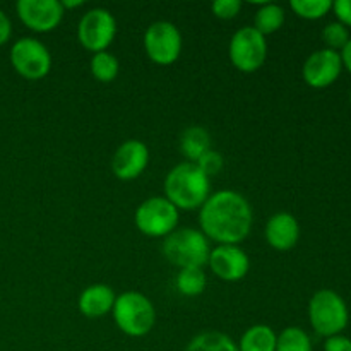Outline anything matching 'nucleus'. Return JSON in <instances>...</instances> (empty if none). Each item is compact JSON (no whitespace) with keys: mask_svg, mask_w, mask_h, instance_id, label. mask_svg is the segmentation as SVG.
<instances>
[{"mask_svg":"<svg viewBox=\"0 0 351 351\" xmlns=\"http://www.w3.org/2000/svg\"><path fill=\"white\" fill-rule=\"evenodd\" d=\"M91 74L96 81L99 82H112L115 81L117 75L120 72V62L113 53L106 51H99V53H93L91 58Z\"/></svg>","mask_w":351,"mask_h":351,"instance_id":"obj_22","label":"nucleus"},{"mask_svg":"<svg viewBox=\"0 0 351 351\" xmlns=\"http://www.w3.org/2000/svg\"><path fill=\"white\" fill-rule=\"evenodd\" d=\"M10 64L21 77L40 81L51 69V53L36 38H21L10 48Z\"/></svg>","mask_w":351,"mask_h":351,"instance_id":"obj_8","label":"nucleus"},{"mask_svg":"<svg viewBox=\"0 0 351 351\" xmlns=\"http://www.w3.org/2000/svg\"><path fill=\"white\" fill-rule=\"evenodd\" d=\"M195 165L201 168L202 173H206L208 177H213V175H218L219 171L223 170V156L218 151L209 149L208 153L202 154V156L195 161Z\"/></svg>","mask_w":351,"mask_h":351,"instance_id":"obj_27","label":"nucleus"},{"mask_svg":"<svg viewBox=\"0 0 351 351\" xmlns=\"http://www.w3.org/2000/svg\"><path fill=\"white\" fill-rule=\"evenodd\" d=\"M185 351H239V346L225 332L204 331L191 339Z\"/></svg>","mask_w":351,"mask_h":351,"instance_id":"obj_19","label":"nucleus"},{"mask_svg":"<svg viewBox=\"0 0 351 351\" xmlns=\"http://www.w3.org/2000/svg\"><path fill=\"white\" fill-rule=\"evenodd\" d=\"M290 7L302 19L315 21L324 17L332 9V2L331 0H291Z\"/></svg>","mask_w":351,"mask_h":351,"instance_id":"obj_24","label":"nucleus"},{"mask_svg":"<svg viewBox=\"0 0 351 351\" xmlns=\"http://www.w3.org/2000/svg\"><path fill=\"white\" fill-rule=\"evenodd\" d=\"M82 5H84V2H82V0H64V2H62L64 10L75 9V7H82Z\"/></svg>","mask_w":351,"mask_h":351,"instance_id":"obj_32","label":"nucleus"},{"mask_svg":"<svg viewBox=\"0 0 351 351\" xmlns=\"http://www.w3.org/2000/svg\"><path fill=\"white\" fill-rule=\"evenodd\" d=\"M324 351H351V339L343 335L326 338Z\"/></svg>","mask_w":351,"mask_h":351,"instance_id":"obj_29","label":"nucleus"},{"mask_svg":"<svg viewBox=\"0 0 351 351\" xmlns=\"http://www.w3.org/2000/svg\"><path fill=\"white\" fill-rule=\"evenodd\" d=\"M144 50L154 64H175L182 53L180 29L170 21H156L144 33Z\"/></svg>","mask_w":351,"mask_h":351,"instance_id":"obj_9","label":"nucleus"},{"mask_svg":"<svg viewBox=\"0 0 351 351\" xmlns=\"http://www.w3.org/2000/svg\"><path fill=\"white\" fill-rule=\"evenodd\" d=\"M252 206L237 191H218L199 209V225L218 245H239L252 230Z\"/></svg>","mask_w":351,"mask_h":351,"instance_id":"obj_1","label":"nucleus"},{"mask_svg":"<svg viewBox=\"0 0 351 351\" xmlns=\"http://www.w3.org/2000/svg\"><path fill=\"white\" fill-rule=\"evenodd\" d=\"M117 36V19L110 10L96 7L81 17L77 26L79 43L93 53L106 51Z\"/></svg>","mask_w":351,"mask_h":351,"instance_id":"obj_10","label":"nucleus"},{"mask_svg":"<svg viewBox=\"0 0 351 351\" xmlns=\"http://www.w3.org/2000/svg\"><path fill=\"white\" fill-rule=\"evenodd\" d=\"M211 195V180L195 163L177 165L165 178V197L180 211L201 209Z\"/></svg>","mask_w":351,"mask_h":351,"instance_id":"obj_2","label":"nucleus"},{"mask_svg":"<svg viewBox=\"0 0 351 351\" xmlns=\"http://www.w3.org/2000/svg\"><path fill=\"white\" fill-rule=\"evenodd\" d=\"M161 250L171 266L185 269V267H204L211 254V245L208 237L201 230L180 228L165 237Z\"/></svg>","mask_w":351,"mask_h":351,"instance_id":"obj_4","label":"nucleus"},{"mask_svg":"<svg viewBox=\"0 0 351 351\" xmlns=\"http://www.w3.org/2000/svg\"><path fill=\"white\" fill-rule=\"evenodd\" d=\"M112 314L117 328L130 338H143L149 335L156 322L153 302L139 291L120 293L115 298Z\"/></svg>","mask_w":351,"mask_h":351,"instance_id":"obj_3","label":"nucleus"},{"mask_svg":"<svg viewBox=\"0 0 351 351\" xmlns=\"http://www.w3.org/2000/svg\"><path fill=\"white\" fill-rule=\"evenodd\" d=\"M211 149V136L202 127H189L180 136V151L189 163H195L202 154Z\"/></svg>","mask_w":351,"mask_h":351,"instance_id":"obj_18","label":"nucleus"},{"mask_svg":"<svg viewBox=\"0 0 351 351\" xmlns=\"http://www.w3.org/2000/svg\"><path fill=\"white\" fill-rule=\"evenodd\" d=\"M149 165V149L143 141L129 139L117 147L112 160V170L123 182L136 180Z\"/></svg>","mask_w":351,"mask_h":351,"instance_id":"obj_14","label":"nucleus"},{"mask_svg":"<svg viewBox=\"0 0 351 351\" xmlns=\"http://www.w3.org/2000/svg\"><path fill=\"white\" fill-rule=\"evenodd\" d=\"M208 266L219 280L235 283L243 280L250 269V259L239 245H218L211 249Z\"/></svg>","mask_w":351,"mask_h":351,"instance_id":"obj_13","label":"nucleus"},{"mask_svg":"<svg viewBox=\"0 0 351 351\" xmlns=\"http://www.w3.org/2000/svg\"><path fill=\"white\" fill-rule=\"evenodd\" d=\"M208 278L202 267H185L178 271L175 278V287L177 291L184 297H199L206 290Z\"/></svg>","mask_w":351,"mask_h":351,"instance_id":"obj_21","label":"nucleus"},{"mask_svg":"<svg viewBox=\"0 0 351 351\" xmlns=\"http://www.w3.org/2000/svg\"><path fill=\"white\" fill-rule=\"evenodd\" d=\"M285 24V9L278 3H263L261 9L254 17V27L259 31L263 36L274 34L280 31Z\"/></svg>","mask_w":351,"mask_h":351,"instance_id":"obj_20","label":"nucleus"},{"mask_svg":"<svg viewBox=\"0 0 351 351\" xmlns=\"http://www.w3.org/2000/svg\"><path fill=\"white\" fill-rule=\"evenodd\" d=\"M228 53L235 69L245 72V74H252V72L259 71L266 62V36H263L254 26L240 27L230 40Z\"/></svg>","mask_w":351,"mask_h":351,"instance_id":"obj_7","label":"nucleus"},{"mask_svg":"<svg viewBox=\"0 0 351 351\" xmlns=\"http://www.w3.org/2000/svg\"><path fill=\"white\" fill-rule=\"evenodd\" d=\"M308 321L319 336L341 335L350 321L346 302L336 291L319 290L308 302Z\"/></svg>","mask_w":351,"mask_h":351,"instance_id":"obj_5","label":"nucleus"},{"mask_svg":"<svg viewBox=\"0 0 351 351\" xmlns=\"http://www.w3.org/2000/svg\"><path fill=\"white\" fill-rule=\"evenodd\" d=\"M339 55H341L343 67L348 69V72L351 74V38H350L348 43H346V47L339 51Z\"/></svg>","mask_w":351,"mask_h":351,"instance_id":"obj_31","label":"nucleus"},{"mask_svg":"<svg viewBox=\"0 0 351 351\" xmlns=\"http://www.w3.org/2000/svg\"><path fill=\"white\" fill-rule=\"evenodd\" d=\"M264 237L269 247L280 252H288L300 240V225L291 213H276L271 216L264 228Z\"/></svg>","mask_w":351,"mask_h":351,"instance_id":"obj_15","label":"nucleus"},{"mask_svg":"<svg viewBox=\"0 0 351 351\" xmlns=\"http://www.w3.org/2000/svg\"><path fill=\"white\" fill-rule=\"evenodd\" d=\"M332 10L338 17V23L351 27V0H336L332 2Z\"/></svg>","mask_w":351,"mask_h":351,"instance_id":"obj_28","label":"nucleus"},{"mask_svg":"<svg viewBox=\"0 0 351 351\" xmlns=\"http://www.w3.org/2000/svg\"><path fill=\"white\" fill-rule=\"evenodd\" d=\"M115 298L117 295L113 293V290L108 285H89L79 295V311L82 312V315L89 319H99L108 314V312H112Z\"/></svg>","mask_w":351,"mask_h":351,"instance_id":"obj_16","label":"nucleus"},{"mask_svg":"<svg viewBox=\"0 0 351 351\" xmlns=\"http://www.w3.org/2000/svg\"><path fill=\"white\" fill-rule=\"evenodd\" d=\"M341 71L343 62L339 51L322 48L308 55L302 69V75L311 88L324 89L338 81Z\"/></svg>","mask_w":351,"mask_h":351,"instance_id":"obj_12","label":"nucleus"},{"mask_svg":"<svg viewBox=\"0 0 351 351\" xmlns=\"http://www.w3.org/2000/svg\"><path fill=\"white\" fill-rule=\"evenodd\" d=\"M240 9H242V2L240 0H215L211 3V10L218 19L230 21L235 19L239 16Z\"/></svg>","mask_w":351,"mask_h":351,"instance_id":"obj_26","label":"nucleus"},{"mask_svg":"<svg viewBox=\"0 0 351 351\" xmlns=\"http://www.w3.org/2000/svg\"><path fill=\"white\" fill-rule=\"evenodd\" d=\"M12 36V23H10L9 16L0 9V47L5 45Z\"/></svg>","mask_w":351,"mask_h":351,"instance_id":"obj_30","label":"nucleus"},{"mask_svg":"<svg viewBox=\"0 0 351 351\" xmlns=\"http://www.w3.org/2000/svg\"><path fill=\"white\" fill-rule=\"evenodd\" d=\"M322 41H324L326 48H329V50H343L346 47V43L350 41L348 27L343 26L338 21L336 23H329L322 29Z\"/></svg>","mask_w":351,"mask_h":351,"instance_id":"obj_25","label":"nucleus"},{"mask_svg":"<svg viewBox=\"0 0 351 351\" xmlns=\"http://www.w3.org/2000/svg\"><path fill=\"white\" fill-rule=\"evenodd\" d=\"M16 12L21 23L34 33H50L64 19L60 0H19Z\"/></svg>","mask_w":351,"mask_h":351,"instance_id":"obj_11","label":"nucleus"},{"mask_svg":"<svg viewBox=\"0 0 351 351\" xmlns=\"http://www.w3.org/2000/svg\"><path fill=\"white\" fill-rule=\"evenodd\" d=\"M178 209L167 197L154 195L139 204L134 215V223L143 235L161 239L177 230Z\"/></svg>","mask_w":351,"mask_h":351,"instance_id":"obj_6","label":"nucleus"},{"mask_svg":"<svg viewBox=\"0 0 351 351\" xmlns=\"http://www.w3.org/2000/svg\"><path fill=\"white\" fill-rule=\"evenodd\" d=\"M276 351H312L311 336L297 326L283 329L278 335Z\"/></svg>","mask_w":351,"mask_h":351,"instance_id":"obj_23","label":"nucleus"},{"mask_svg":"<svg viewBox=\"0 0 351 351\" xmlns=\"http://www.w3.org/2000/svg\"><path fill=\"white\" fill-rule=\"evenodd\" d=\"M278 335L267 324L250 326L237 343L239 351H276Z\"/></svg>","mask_w":351,"mask_h":351,"instance_id":"obj_17","label":"nucleus"},{"mask_svg":"<svg viewBox=\"0 0 351 351\" xmlns=\"http://www.w3.org/2000/svg\"><path fill=\"white\" fill-rule=\"evenodd\" d=\"M350 105H351V91H350Z\"/></svg>","mask_w":351,"mask_h":351,"instance_id":"obj_33","label":"nucleus"}]
</instances>
